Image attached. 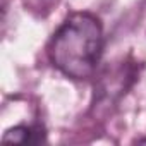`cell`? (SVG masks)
<instances>
[{
	"label": "cell",
	"instance_id": "6da1fadb",
	"mask_svg": "<svg viewBox=\"0 0 146 146\" xmlns=\"http://www.w3.org/2000/svg\"><path fill=\"white\" fill-rule=\"evenodd\" d=\"M103 52V28L90 12L69 14L53 33L48 57L53 67L65 78L86 81L98 67Z\"/></svg>",
	"mask_w": 146,
	"mask_h": 146
},
{
	"label": "cell",
	"instance_id": "7a4b0ae2",
	"mask_svg": "<svg viewBox=\"0 0 146 146\" xmlns=\"http://www.w3.org/2000/svg\"><path fill=\"white\" fill-rule=\"evenodd\" d=\"M139 70L141 64L132 57H125L108 65L95 86V102L100 105H108L120 100L139 79Z\"/></svg>",
	"mask_w": 146,
	"mask_h": 146
},
{
	"label": "cell",
	"instance_id": "3957f363",
	"mask_svg": "<svg viewBox=\"0 0 146 146\" xmlns=\"http://www.w3.org/2000/svg\"><path fill=\"white\" fill-rule=\"evenodd\" d=\"M4 143H29L38 144L46 141V132L41 125H16L4 132Z\"/></svg>",
	"mask_w": 146,
	"mask_h": 146
},
{
	"label": "cell",
	"instance_id": "277c9868",
	"mask_svg": "<svg viewBox=\"0 0 146 146\" xmlns=\"http://www.w3.org/2000/svg\"><path fill=\"white\" fill-rule=\"evenodd\" d=\"M137 143H146V139H137Z\"/></svg>",
	"mask_w": 146,
	"mask_h": 146
}]
</instances>
